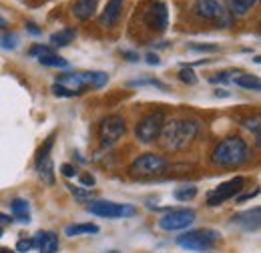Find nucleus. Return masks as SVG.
<instances>
[{"mask_svg":"<svg viewBox=\"0 0 261 253\" xmlns=\"http://www.w3.org/2000/svg\"><path fill=\"white\" fill-rule=\"evenodd\" d=\"M89 213L97 217H107V219H125L137 215V209L127 203H115V201H91L89 203Z\"/></svg>","mask_w":261,"mask_h":253,"instance_id":"423d86ee","label":"nucleus"},{"mask_svg":"<svg viewBox=\"0 0 261 253\" xmlns=\"http://www.w3.org/2000/svg\"><path fill=\"white\" fill-rule=\"evenodd\" d=\"M143 20L145 24L151 29V31L161 32L167 29V22H169V12H167V6L163 2H153L145 12H143Z\"/></svg>","mask_w":261,"mask_h":253,"instance_id":"ddd939ff","label":"nucleus"},{"mask_svg":"<svg viewBox=\"0 0 261 253\" xmlns=\"http://www.w3.org/2000/svg\"><path fill=\"white\" fill-rule=\"evenodd\" d=\"M0 253H14L12 249H8V247H0Z\"/></svg>","mask_w":261,"mask_h":253,"instance_id":"a19ab883","label":"nucleus"},{"mask_svg":"<svg viewBox=\"0 0 261 253\" xmlns=\"http://www.w3.org/2000/svg\"><path fill=\"white\" fill-rule=\"evenodd\" d=\"M38 63L44 64V66H59V68H66V66H68L66 59L59 57V55H55V53H48V55L38 57Z\"/></svg>","mask_w":261,"mask_h":253,"instance_id":"4be33fe9","label":"nucleus"},{"mask_svg":"<svg viewBox=\"0 0 261 253\" xmlns=\"http://www.w3.org/2000/svg\"><path fill=\"white\" fill-rule=\"evenodd\" d=\"M48 53H55L53 50V46H44V44H34L33 48H31V57H42V55H48Z\"/></svg>","mask_w":261,"mask_h":253,"instance_id":"bb28decb","label":"nucleus"},{"mask_svg":"<svg viewBox=\"0 0 261 253\" xmlns=\"http://www.w3.org/2000/svg\"><path fill=\"white\" fill-rule=\"evenodd\" d=\"M127 133V123L121 115H109L107 119H102V123L98 127V141L102 147H111L115 145L123 135Z\"/></svg>","mask_w":261,"mask_h":253,"instance_id":"6e6552de","label":"nucleus"},{"mask_svg":"<svg viewBox=\"0 0 261 253\" xmlns=\"http://www.w3.org/2000/svg\"><path fill=\"white\" fill-rule=\"evenodd\" d=\"M14 219L10 217V215H4V213H0V223H12Z\"/></svg>","mask_w":261,"mask_h":253,"instance_id":"4c0bfd02","label":"nucleus"},{"mask_svg":"<svg viewBox=\"0 0 261 253\" xmlns=\"http://www.w3.org/2000/svg\"><path fill=\"white\" fill-rule=\"evenodd\" d=\"M109 253H121V251H109Z\"/></svg>","mask_w":261,"mask_h":253,"instance_id":"37998d69","label":"nucleus"},{"mask_svg":"<svg viewBox=\"0 0 261 253\" xmlns=\"http://www.w3.org/2000/svg\"><path fill=\"white\" fill-rule=\"evenodd\" d=\"M61 173L65 175V177H74L76 175V167L74 165H68V163H65V165H61Z\"/></svg>","mask_w":261,"mask_h":253,"instance_id":"7c9ffc66","label":"nucleus"},{"mask_svg":"<svg viewBox=\"0 0 261 253\" xmlns=\"http://www.w3.org/2000/svg\"><path fill=\"white\" fill-rule=\"evenodd\" d=\"M74 36H76V31H74V29L59 31V32H55V34H50V44H53V46H66V44H70V42L74 40Z\"/></svg>","mask_w":261,"mask_h":253,"instance_id":"412c9836","label":"nucleus"},{"mask_svg":"<svg viewBox=\"0 0 261 253\" xmlns=\"http://www.w3.org/2000/svg\"><path fill=\"white\" fill-rule=\"evenodd\" d=\"M221 239V235L215 229H193L177 237V245L189 251L207 253L215 247V243Z\"/></svg>","mask_w":261,"mask_h":253,"instance_id":"20e7f679","label":"nucleus"},{"mask_svg":"<svg viewBox=\"0 0 261 253\" xmlns=\"http://www.w3.org/2000/svg\"><path fill=\"white\" fill-rule=\"evenodd\" d=\"M2 235H4V229H2V227H0V237H2Z\"/></svg>","mask_w":261,"mask_h":253,"instance_id":"79ce46f5","label":"nucleus"},{"mask_svg":"<svg viewBox=\"0 0 261 253\" xmlns=\"http://www.w3.org/2000/svg\"><path fill=\"white\" fill-rule=\"evenodd\" d=\"M33 247H34L33 237H31V239H20V241L16 243V251H18V253H27V251H31Z\"/></svg>","mask_w":261,"mask_h":253,"instance_id":"c85d7f7f","label":"nucleus"},{"mask_svg":"<svg viewBox=\"0 0 261 253\" xmlns=\"http://www.w3.org/2000/svg\"><path fill=\"white\" fill-rule=\"evenodd\" d=\"M167 169H169L167 159L155 153H145L130 163L129 175L130 177H157V175H163Z\"/></svg>","mask_w":261,"mask_h":253,"instance_id":"39448f33","label":"nucleus"},{"mask_svg":"<svg viewBox=\"0 0 261 253\" xmlns=\"http://www.w3.org/2000/svg\"><path fill=\"white\" fill-rule=\"evenodd\" d=\"M27 31L31 32V34H34V36H38V34L42 32L38 27H36V24H34V22H27Z\"/></svg>","mask_w":261,"mask_h":253,"instance_id":"e433bc0d","label":"nucleus"},{"mask_svg":"<svg viewBox=\"0 0 261 253\" xmlns=\"http://www.w3.org/2000/svg\"><path fill=\"white\" fill-rule=\"evenodd\" d=\"M145 61L151 64V66H157V64H161V61H159V57L155 55V53H147L145 55Z\"/></svg>","mask_w":261,"mask_h":253,"instance_id":"f704fd0d","label":"nucleus"},{"mask_svg":"<svg viewBox=\"0 0 261 253\" xmlns=\"http://www.w3.org/2000/svg\"><path fill=\"white\" fill-rule=\"evenodd\" d=\"M247 159H249V145L241 137H229L225 141H221L211 153V161L225 169L239 167Z\"/></svg>","mask_w":261,"mask_h":253,"instance_id":"7ed1b4c3","label":"nucleus"},{"mask_svg":"<svg viewBox=\"0 0 261 253\" xmlns=\"http://www.w3.org/2000/svg\"><path fill=\"white\" fill-rule=\"evenodd\" d=\"M229 77H231V72H227V70H223V72H217V74H213L211 79H209V83H213V85H227L229 83Z\"/></svg>","mask_w":261,"mask_h":253,"instance_id":"cd10ccee","label":"nucleus"},{"mask_svg":"<svg viewBox=\"0 0 261 253\" xmlns=\"http://www.w3.org/2000/svg\"><path fill=\"white\" fill-rule=\"evenodd\" d=\"M50 149H53V135L44 141V147L36 155V173L46 185H55V165L50 159Z\"/></svg>","mask_w":261,"mask_h":253,"instance_id":"f8f14e48","label":"nucleus"},{"mask_svg":"<svg viewBox=\"0 0 261 253\" xmlns=\"http://www.w3.org/2000/svg\"><path fill=\"white\" fill-rule=\"evenodd\" d=\"M245 127H247L249 131H253V133L259 137V117H255V119H253V123H251V121H247Z\"/></svg>","mask_w":261,"mask_h":253,"instance_id":"72a5a7b5","label":"nucleus"},{"mask_svg":"<svg viewBox=\"0 0 261 253\" xmlns=\"http://www.w3.org/2000/svg\"><path fill=\"white\" fill-rule=\"evenodd\" d=\"M257 0H231V8H233V14L237 16H243Z\"/></svg>","mask_w":261,"mask_h":253,"instance_id":"b1692460","label":"nucleus"},{"mask_svg":"<svg viewBox=\"0 0 261 253\" xmlns=\"http://www.w3.org/2000/svg\"><path fill=\"white\" fill-rule=\"evenodd\" d=\"M163 125H165V113H161V111H159V113H151V115L143 117V119L137 123L135 135H137V139H139L141 143L149 145V143H153V141L159 139Z\"/></svg>","mask_w":261,"mask_h":253,"instance_id":"0eeeda50","label":"nucleus"},{"mask_svg":"<svg viewBox=\"0 0 261 253\" xmlns=\"http://www.w3.org/2000/svg\"><path fill=\"white\" fill-rule=\"evenodd\" d=\"M233 83H235L237 87L247 89V91H259L261 89L259 77H255V74H235Z\"/></svg>","mask_w":261,"mask_h":253,"instance_id":"aec40b11","label":"nucleus"},{"mask_svg":"<svg viewBox=\"0 0 261 253\" xmlns=\"http://www.w3.org/2000/svg\"><path fill=\"white\" fill-rule=\"evenodd\" d=\"M243 185H245V179H243V177H233V179H229V181H225V183H221L219 187H215V189L209 193V197H207V205L215 207V205L225 203L227 199L235 197L239 191L243 189Z\"/></svg>","mask_w":261,"mask_h":253,"instance_id":"9b49d317","label":"nucleus"},{"mask_svg":"<svg viewBox=\"0 0 261 253\" xmlns=\"http://www.w3.org/2000/svg\"><path fill=\"white\" fill-rule=\"evenodd\" d=\"M10 209H12V219H16V221H20V223L31 221V215H29V209H31V207H29V201H27V199H20V197L12 199Z\"/></svg>","mask_w":261,"mask_h":253,"instance_id":"a211bd4d","label":"nucleus"},{"mask_svg":"<svg viewBox=\"0 0 261 253\" xmlns=\"http://www.w3.org/2000/svg\"><path fill=\"white\" fill-rule=\"evenodd\" d=\"M199 133V123L193 119H171L167 121L159 135V145L169 153L185 151Z\"/></svg>","mask_w":261,"mask_h":253,"instance_id":"f257e3e1","label":"nucleus"},{"mask_svg":"<svg viewBox=\"0 0 261 253\" xmlns=\"http://www.w3.org/2000/svg\"><path fill=\"white\" fill-rule=\"evenodd\" d=\"M6 27H8V22H6V18H2V16H0V29H6Z\"/></svg>","mask_w":261,"mask_h":253,"instance_id":"58836bf2","label":"nucleus"},{"mask_svg":"<svg viewBox=\"0 0 261 253\" xmlns=\"http://www.w3.org/2000/svg\"><path fill=\"white\" fill-rule=\"evenodd\" d=\"M70 191H72V195H74L76 199H91V197H93L91 191H85L83 187H70Z\"/></svg>","mask_w":261,"mask_h":253,"instance_id":"c756f323","label":"nucleus"},{"mask_svg":"<svg viewBox=\"0 0 261 253\" xmlns=\"http://www.w3.org/2000/svg\"><path fill=\"white\" fill-rule=\"evenodd\" d=\"M259 217H261V209L255 207L253 211H243V213L233 215L231 221L235 223V225H239V227H243L245 231H255V229H259Z\"/></svg>","mask_w":261,"mask_h":253,"instance_id":"dca6fc26","label":"nucleus"},{"mask_svg":"<svg viewBox=\"0 0 261 253\" xmlns=\"http://www.w3.org/2000/svg\"><path fill=\"white\" fill-rule=\"evenodd\" d=\"M34 247L38 245V253H57L59 251V237L53 231H38L33 237Z\"/></svg>","mask_w":261,"mask_h":253,"instance_id":"2eb2a0df","label":"nucleus"},{"mask_svg":"<svg viewBox=\"0 0 261 253\" xmlns=\"http://www.w3.org/2000/svg\"><path fill=\"white\" fill-rule=\"evenodd\" d=\"M195 221V211L193 209H169L163 217L159 219V227L163 231H181L187 229Z\"/></svg>","mask_w":261,"mask_h":253,"instance_id":"9d476101","label":"nucleus"},{"mask_svg":"<svg viewBox=\"0 0 261 253\" xmlns=\"http://www.w3.org/2000/svg\"><path fill=\"white\" fill-rule=\"evenodd\" d=\"M173 195H175L177 201H191L197 195V187L195 185H183V187H179V189L175 191Z\"/></svg>","mask_w":261,"mask_h":253,"instance_id":"5701e85b","label":"nucleus"},{"mask_svg":"<svg viewBox=\"0 0 261 253\" xmlns=\"http://www.w3.org/2000/svg\"><path fill=\"white\" fill-rule=\"evenodd\" d=\"M193 12H195L199 18L213 20L219 27H227L229 24L227 8L219 0H197L195 6H193Z\"/></svg>","mask_w":261,"mask_h":253,"instance_id":"1a4fd4ad","label":"nucleus"},{"mask_svg":"<svg viewBox=\"0 0 261 253\" xmlns=\"http://www.w3.org/2000/svg\"><path fill=\"white\" fill-rule=\"evenodd\" d=\"M191 50H199V53H211L215 50V44H189Z\"/></svg>","mask_w":261,"mask_h":253,"instance_id":"2f4dec72","label":"nucleus"},{"mask_svg":"<svg viewBox=\"0 0 261 253\" xmlns=\"http://www.w3.org/2000/svg\"><path fill=\"white\" fill-rule=\"evenodd\" d=\"M57 83L63 85L72 96H79L87 89H100L109 83V74L100 70H76L57 77Z\"/></svg>","mask_w":261,"mask_h":253,"instance_id":"f03ea898","label":"nucleus"},{"mask_svg":"<svg viewBox=\"0 0 261 253\" xmlns=\"http://www.w3.org/2000/svg\"><path fill=\"white\" fill-rule=\"evenodd\" d=\"M179 79H181L183 83H187V85H195L197 83V74L191 66H183V68L179 70Z\"/></svg>","mask_w":261,"mask_h":253,"instance_id":"a878e982","label":"nucleus"},{"mask_svg":"<svg viewBox=\"0 0 261 253\" xmlns=\"http://www.w3.org/2000/svg\"><path fill=\"white\" fill-rule=\"evenodd\" d=\"M215 96H229V93H227V91H217V93H215Z\"/></svg>","mask_w":261,"mask_h":253,"instance_id":"ea45409f","label":"nucleus"},{"mask_svg":"<svg viewBox=\"0 0 261 253\" xmlns=\"http://www.w3.org/2000/svg\"><path fill=\"white\" fill-rule=\"evenodd\" d=\"M0 46H2V48H16V46H18V34L6 31L0 36Z\"/></svg>","mask_w":261,"mask_h":253,"instance_id":"393cba45","label":"nucleus"},{"mask_svg":"<svg viewBox=\"0 0 261 253\" xmlns=\"http://www.w3.org/2000/svg\"><path fill=\"white\" fill-rule=\"evenodd\" d=\"M81 183H83L85 187H95V177H93L91 173H83V175H81Z\"/></svg>","mask_w":261,"mask_h":253,"instance_id":"473e14b6","label":"nucleus"},{"mask_svg":"<svg viewBox=\"0 0 261 253\" xmlns=\"http://www.w3.org/2000/svg\"><path fill=\"white\" fill-rule=\"evenodd\" d=\"M121 12H123V0H109L105 10H102V14H100V18H98V22L102 27H107V29H113L119 22Z\"/></svg>","mask_w":261,"mask_h":253,"instance_id":"4468645a","label":"nucleus"},{"mask_svg":"<svg viewBox=\"0 0 261 253\" xmlns=\"http://www.w3.org/2000/svg\"><path fill=\"white\" fill-rule=\"evenodd\" d=\"M91 233H98V225H93V223H74V225H68L65 229V235H68V237L91 235Z\"/></svg>","mask_w":261,"mask_h":253,"instance_id":"6ab92c4d","label":"nucleus"},{"mask_svg":"<svg viewBox=\"0 0 261 253\" xmlns=\"http://www.w3.org/2000/svg\"><path fill=\"white\" fill-rule=\"evenodd\" d=\"M97 6L98 0H76L74 6H72V14L79 20H87V18H91L97 12Z\"/></svg>","mask_w":261,"mask_h":253,"instance_id":"f3484780","label":"nucleus"},{"mask_svg":"<svg viewBox=\"0 0 261 253\" xmlns=\"http://www.w3.org/2000/svg\"><path fill=\"white\" fill-rule=\"evenodd\" d=\"M121 55H123V59H127V61H130V63H137V61H139V55H137V53H130V50H123Z\"/></svg>","mask_w":261,"mask_h":253,"instance_id":"c9c22d12","label":"nucleus"}]
</instances>
